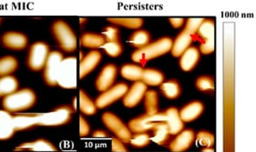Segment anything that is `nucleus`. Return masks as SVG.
<instances>
[{
  "label": "nucleus",
  "mask_w": 256,
  "mask_h": 152,
  "mask_svg": "<svg viewBox=\"0 0 256 152\" xmlns=\"http://www.w3.org/2000/svg\"><path fill=\"white\" fill-rule=\"evenodd\" d=\"M195 133L192 130H184L170 145V150L174 152H182L188 150L195 140Z\"/></svg>",
  "instance_id": "nucleus-15"
},
{
  "label": "nucleus",
  "mask_w": 256,
  "mask_h": 152,
  "mask_svg": "<svg viewBox=\"0 0 256 152\" xmlns=\"http://www.w3.org/2000/svg\"><path fill=\"white\" fill-rule=\"evenodd\" d=\"M72 111L69 107H61L50 113L38 114V126H59L69 122Z\"/></svg>",
  "instance_id": "nucleus-8"
},
{
  "label": "nucleus",
  "mask_w": 256,
  "mask_h": 152,
  "mask_svg": "<svg viewBox=\"0 0 256 152\" xmlns=\"http://www.w3.org/2000/svg\"><path fill=\"white\" fill-rule=\"evenodd\" d=\"M172 41L170 37H162L140 49H137L132 55V60L136 63H146L162 55L168 53L172 49Z\"/></svg>",
  "instance_id": "nucleus-2"
},
{
  "label": "nucleus",
  "mask_w": 256,
  "mask_h": 152,
  "mask_svg": "<svg viewBox=\"0 0 256 152\" xmlns=\"http://www.w3.org/2000/svg\"><path fill=\"white\" fill-rule=\"evenodd\" d=\"M102 54L98 50L88 52L78 64V78L83 79L88 73H92L101 62Z\"/></svg>",
  "instance_id": "nucleus-13"
},
{
  "label": "nucleus",
  "mask_w": 256,
  "mask_h": 152,
  "mask_svg": "<svg viewBox=\"0 0 256 152\" xmlns=\"http://www.w3.org/2000/svg\"><path fill=\"white\" fill-rule=\"evenodd\" d=\"M36 96L33 90L29 88L18 89L3 99L2 105L8 113H19L30 109L34 105Z\"/></svg>",
  "instance_id": "nucleus-1"
},
{
  "label": "nucleus",
  "mask_w": 256,
  "mask_h": 152,
  "mask_svg": "<svg viewBox=\"0 0 256 152\" xmlns=\"http://www.w3.org/2000/svg\"><path fill=\"white\" fill-rule=\"evenodd\" d=\"M50 53V47L46 43L36 42L30 46L27 56V65L32 71L36 72L43 70Z\"/></svg>",
  "instance_id": "nucleus-5"
},
{
  "label": "nucleus",
  "mask_w": 256,
  "mask_h": 152,
  "mask_svg": "<svg viewBox=\"0 0 256 152\" xmlns=\"http://www.w3.org/2000/svg\"><path fill=\"white\" fill-rule=\"evenodd\" d=\"M204 111V105L200 101H192L182 108L179 113L184 123H190L198 119Z\"/></svg>",
  "instance_id": "nucleus-19"
},
{
  "label": "nucleus",
  "mask_w": 256,
  "mask_h": 152,
  "mask_svg": "<svg viewBox=\"0 0 256 152\" xmlns=\"http://www.w3.org/2000/svg\"><path fill=\"white\" fill-rule=\"evenodd\" d=\"M92 138L94 139H106V138H108V134L102 130H97L94 133Z\"/></svg>",
  "instance_id": "nucleus-45"
},
{
  "label": "nucleus",
  "mask_w": 256,
  "mask_h": 152,
  "mask_svg": "<svg viewBox=\"0 0 256 152\" xmlns=\"http://www.w3.org/2000/svg\"><path fill=\"white\" fill-rule=\"evenodd\" d=\"M78 64L74 57L64 58L57 76V86L64 89H74L78 86Z\"/></svg>",
  "instance_id": "nucleus-3"
},
{
  "label": "nucleus",
  "mask_w": 256,
  "mask_h": 152,
  "mask_svg": "<svg viewBox=\"0 0 256 152\" xmlns=\"http://www.w3.org/2000/svg\"><path fill=\"white\" fill-rule=\"evenodd\" d=\"M164 79L165 76L160 71L155 69H146L144 70L141 81L148 86H160Z\"/></svg>",
  "instance_id": "nucleus-22"
},
{
  "label": "nucleus",
  "mask_w": 256,
  "mask_h": 152,
  "mask_svg": "<svg viewBox=\"0 0 256 152\" xmlns=\"http://www.w3.org/2000/svg\"><path fill=\"white\" fill-rule=\"evenodd\" d=\"M193 41V35L186 33L184 30L180 33L174 41H172V46L170 52L172 55L176 58H179L182 56V54L190 47Z\"/></svg>",
  "instance_id": "nucleus-20"
},
{
  "label": "nucleus",
  "mask_w": 256,
  "mask_h": 152,
  "mask_svg": "<svg viewBox=\"0 0 256 152\" xmlns=\"http://www.w3.org/2000/svg\"><path fill=\"white\" fill-rule=\"evenodd\" d=\"M150 137L146 133H140V134H135L130 139V145L134 146L135 148H144L148 145L150 142Z\"/></svg>",
  "instance_id": "nucleus-38"
},
{
  "label": "nucleus",
  "mask_w": 256,
  "mask_h": 152,
  "mask_svg": "<svg viewBox=\"0 0 256 152\" xmlns=\"http://www.w3.org/2000/svg\"><path fill=\"white\" fill-rule=\"evenodd\" d=\"M102 120L104 126L115 134L118 139L123 143H130L132 138V133L116 115L112 113H104L102 116Z\"/></svg>",
  "instance_id": "nucleus-7"
},
{
  "label": "nucleus",
  "mask_w": 256,
  "mask_h": 152,
  "mask_svg": "<svg viewBox=\"0 0 256 152\" xmlns=\"http://www.w3.org/2000/svg\"><path fill=\"white\" fill-rule=\"evenodd\" d=\"M195 139L196 140V144L202 146L203 148H210L214 144V135L206 131L198 133Z\"/></svg>",
  "instance_id": "nucleus-37"
},
{
  "label": "nucleus",
  "mask_w": 256,
  "mask_h": 152,
  "mask_svg": "<svg viewBox=\"0 0 256 152\" xmlns=\"http://www.w3.org/2000/svg\"><path fill=\"white\" fill-rule=\"evenodd\" d=\"M200 59V52L195 46H190L180 57V67L184 72L192 71Z\"/></svg>",
  "instance_id": "nucleus-16"
},
{
  "label": "nucleus",
  "mask_w": 256,
  "mask_h": 152,
  "mask_svg": "<svg viewBox=\"0 0 256 152\" xmlns=\"http://www.w3.org/2000/svg\"><path fill=\"white\" fill-rule=\"evenodd\" d=\"M52 33L59 46L66 52H73L78 47V39L71 27L64 20H56L52 24Z\"/></svg>",
  "instance_id": "nucleus-4"
},
{
  "label": "nucleus",
  "mask_w": 256,
  "mask_h": 152,
  "mask_svg": "<svg viewBox=\"0 0 256 152\" xmlns=\"http://www.w3.org/2000/svg\"><path fill=\"white\" fill-rule=\"evenodd\" d=\"M78 107L82 113L85 115H94L97 112V107L95 105V102H94L90 98H88L86 95V93L80 90V96H78Z\"/></svg>",
  "instance_id": "nucleus-30"
},
{
  "label": "nucleus",
  "mask_w": 256,
  "mask_h": 152,
  "mask_svg": "<svg viewBox=\"0 0 256 152\" xmlns=\"http://www.w3.org/2000/svg\"><path fill=\"white\" fill-rule=\"evenodd\" d=\"M15 131H22L38 126V114L36 115H17L14 116Z\"/></svg>",
  "instance_id": "nucleus-24"
},
{
  "label": "nucleus",
  "mask_w": 256,
  "mask_h": 152,
  "mask_svg": "<svg viewBox=\"0 0 256 152\" xmlns=\"http://www.w3.org/2000/svg\"><path fill=\"white\" fill-rule=\"evenodd\" d=\"M116 74H118V69L114 64L110 63L106 66L104 67L95 83L97 90H99L100 92H104L111 86H113L116 78Z\"/></svg>",
  "instance_id": "nucleus-12"
},
{
  "label": "nucleus",
  "mask_w": 256,
  "mask_h": 152,
  "mask_svg": "<svg viewBox=\"0 0 256 152\" xmlns=\"http://www.w3.org/2000/svg\"><path fill=\"white\" fill-rule=\"evenodd\" d=\"M14 116L5 110H0V140H7L14 136Z\"/></svg>",
  "instance_id": "nucleus-17"
},
{
  "label": "nucleus",
  "mask_w": 256,
  "mask_h": 152,
  "mask_svg": "<svg viewBox=\"0 0 256 152\" xmlns=\"http://www.w3.org/2000/svg\"><path fill=\"white\" fill-rule=\"evenodd\" d=\"M152 130H154V136L151 140L158 145H163L168 140L170 131L166 123H160L156 125Z\"/></svg>",
  "instance_id": "nucleus-33"
},
{
  "label": "nucleus",
  "mask_w": 256,
  "mask_h": 152,
  "mask_svg": "<svg viewBox=\"0 0 256 152\" xmlns=\"http://www.w3.org/2000/svg\"><path fill=\"white\" fill-rule=\"evenodd\" d=\"M90 132V126L88 122L84 119L82 116L80 117V136L81 138L87 137Z\"/></svg>",
  "instance_id": "nucleus-42"
},
{
  "label": "nucleus",
  "mask_w": 256,
  "mask_h": 152,
  "mask_svg": "<svg viewBox=\"0 0 256 152\" xmlns=\"http://www.w3.org/2000/svg\"><path fill=\"white\" fill-rule=\"evenodd\" d=\"M64 59V58L62 54L59 51H50V53L48 55L47 62L43 69L44 80L48 86H57V76H58L62 61Z\"/></svg>",
  "instance_id": "nucleus-10"
},
{
  "label": "nucleus",
  "mask_w": 256,
  "mask_h": 152,
  "mask_svg": "<svg viewBox=\"0 0 256 152\" xmlns=\"http://www.w3.org/2000/svg\"><path fill=\"white\" fill-rule=\"evenodd\" d=\"M166 115V125L168 126L170 135H178L184 130V122H182L179 111L172 107L168 109L165 113Z\"/></svg>",
  "instance_id": "nucleus-18"
},
{
  "label": "nucleus",
  "mask_w": 256,
  "mask_h": 152,
  "mask_svg": "<svg viewBox=\"0 0 256 152\" xmlns=\"http://www.w3.org/2000/svg\"><path fill=\"white\" fill-rule=\"evenodd\" d=\"M109 22L115 25L137 30L144 24V20L142 18H123V17H112L108 18Z\"/></svg>",
  "instance_id": "nucleus-27"
},
{
  "label": "nucleus",
  "mask_w": 256,
  "mask_h": 152,
  "mask_svg": "<svg viewBox=\"0 0 256 152\" xmlns=\"http://www.w3.org/2000/svg\"><path fill=\"white\" fill-rule=\"evenodd\" d=\"M196 86L200 91L208 92L214 89V81L210 76H200L196 81Z\"/></svg>",
  "instance_id": "nucleus-36"
},
{
  "label": "nucleus",
  "mask_w": 256,
  "mask_h": 152,
  "mask_svg": "<svg viewBox=\"0 0 256 152\" xmlns=\"http://www.w3.org/2000/svg\"><path fill=\"white\" fill-rule=\"evenodd\" d=\"M128 89V86L125 83H120L116 86H111L108 90L102 92L101 95L96 99L95 105L97 109H104L118 99H122Z\"/></svg>",
  "instance_id": "nucleus-9"
},
{
  "label": "nucleus",
  "mask_w": 256,
  "mask_h": 152,
  "mask_svg": "<svg viewBox=\"0 0 256 152\" xmlns=\"http://www.w3.org/2000/svg\"><path fill=\"white\" fill-rule=\"evenodd\" d=\"M144 108L146 114L153 115L158 113V96L155 90L146 91L144 95Z\"/></svg>",
  "instance_id": "nucleus-31"
},
{
  "label": "nucleus",
  "mask_w": 256,
  "mask_h": 152,
  "mask_svg": "<svg viewBox=\"0 0 256 152\" xmlns=\"http://www.w3.org/2000/svg\"><path fill=\"white\" fill-rule=\"evenodd\" d=\"M160 90L165 98L176 99L181 95V86L176 80H168L160 85Z\"/></svg>",
  "instance_id": "nucleus-26"
},
{
  "label": "nucleus",
  "mask_w": 256,
  "mask_h": 152,
  "mask_svg": "<svg viewBox=\"0 0 256 152\" xmlns=\"http://www.w3.org/2000/svg\"><path fill=\"white\" fill-rule=\"evenodd\" d=\"M0 23H1V19H0Z\"/></svg>",
  "instance_id": "nucleus-46"
},
{
  "label": "nucleus",
  "mask_w": 256,
  "mask_h": 152,
  "mask_svg": "<svg viewBox=\"0 0 256 152\" xmlns=\"http://www.w3.org/2000/svg\"><path fill=\"white\" fill-rule=\"evenodd\" d=\"M16 151H31L36 152H56V148L52 143L45 139H38L32 142H27L20 144L16 148Z\"/></svg>",
  "instance_id": "nucleus-21"
},
{
  "label": "nucleus",
  "mask_w": 256,
  "mask_h": 152,
  "mask_svg": "<svg viewBox=\"0 0 256 152\" xmlns=\"http://www.w3.org/2000/svg\"><path fill=\"white\" fill-rule=\"evenodd\" d=\"M112 145V152H127V149L123 144V142L120 139H113L111 140Z\"/></svg>",
  "instance_id": "nucleus-43"
},
{
  "label": "nucleus",
  "mask_w": 256,
  "mask_h": 152,
  "mask_svg": "<svg viewBox=\"0 0 256 152\" xmlns=\"http://www.w3.org/2000/svg\"><path fill=\"white\" fill-rule=\"evenodd\" d=\"M106 41L102 34L97 33H84L80 38V44L87 48H99L104 46Z\"/></svg>",
  "instance_id": "nucleus-28"
},
{
  "label": "nucleus",
  "mask_w": 256,
  "mask_h": 152,
  "mask_svg": "<svg viewBox=\"0 0 256 152\" xmlns=\"http://www.w3.org/2000/svg\"><path fill=\"white\" fill-rule=\"evenodd\" d=\"M18 68V60L12 56L0 58V77L12 75Z\"/></svg>",
  "instance_id": "nucleus-29"
},
{
  "label": "nucleus",
  "mask_w": 256,
  "mask_h": 152,
  "mask_svg": "<svg viewBox=\"0 0 256 152\" xmlns=\"http://www.w3.org/2000/svg\"><path fill=\"white\" fill-rule=\"evenodd\" d=\"M130 43L132 46L140 49L148 46L150 43V34L144 30H138L132 34Z\"/></svg>",
  "instance_id": "nucleus-32"
},
{
  "label": "nucleus",
  "mask_w": 256,
  "mask_h": 152,
  "mask_svg": "<svg viewBox=\"0 0 256 152\" xmlns=\"http://www.w3.org/2000/svg\"><path fill=\"white\" fill-rule=\"evenodd\" d=\"M204 20V18H189L188 20H186L184 31L191 35L196 34L198 28L202 25Z\"/></svg>",
  "instance_id": "nucleus-39"
},
{
  "label": "nucleus",
  "mask_w": 256,
  "mask_h": 152,
  "mask_svg": "<svg viewBox=\"0 0 256 152\" xmlns=\"http://www.w3.org/2000/svg\"><path fill=\"white\" fill-rule=\"evenodd\" d=\"M196 34L204 40L214 39V22L212 20H203Z\"/></svg>",
  "instance_id": "nucleus-34"
},
{
  "label": "nucleus",
  "mask_w": 256,
  "mask_h": 152,
  "mask_svg": "<svg viewBox=\"0 0 256 152\" xmlns=\"http://www.w3.org/2000/svg\"><path fill=\"white\" fill-rule=\"evenodd\" d=\"M160 123H166L165 113H156L153 115H142L138 118L130 120L128 123V129L132 133L140 134L152 130L154 126Z\"/></svg>",
  "instance_id": "nucleus-6"
},
{
  "label": "nucleus",
  "mask_w": 256,
  "mask_h": 152,
  "mask_svg": "<svg viewBox=\"0 0 256 152\" xmlns=\"http://www.w3.org/2000/svg\"><path fill=\"white\" fill-rule=\"evenodd\" d=\"M2 44L12 50H22L26 47L28 39L24 33L18 32H8L2 36Z\"/></svg>",
  "instance_id": "nucleus-14"
},
{
  "label": "nucleus",
  "mask_w": 256,
  "mask_h": 152,
  "mask_svg": "<svg viewBox=\"0 0 256 152\" xmlns=\"http://www.w3.org/2000/svg\"><path fill=\"white\" fill-rule=\"evenodd\" d=\"M19 82L12 75L0 77V98H6L18 90Z\"/></svg>",
  "instance_id": "nucleus-23"
},
{
  "label": "nucleus",
  "mask_w": 256,
  "mask_h": 152,
  "mask_svg": "<svg viewBox=\"0 0 256 152\" xmlns=\"http://www.w3.org/2000/svg\"><path fill=\"white\" fill-rule=\"evenodd\" d=\"M200 52L209 55L214 51V39L204 40L200 46Z\"/></svg>",
  "instance_id": "nucleus-41"
},
{
  "label": "nucleus",
  "mask_w": 256,
  "mask_h": 152,
  "mask_svg": "<svg viewBox=\"0 0 256 152\" xmlns=\"http://www.w3.org/2000/svg\"><path fill=\"white\" fill-rule=\"evenodd\" d=\"M106 42L118 41V29L114 26H108L104 30L102 34Z\"/></svg>",
  "instance_id": "nucleus-40"
},
{
  "label": "nucleus",
  "mask_w": 256,
  "mask_h": 152,
  "mask_svg": "<svg viewBox=\"0 0 256 152\" xmlns=\"http://www.w3.org/2000/svg\"><path fill=\"white\" fill-rule=\"evenodd\" d=\"M144 70L141 66L136 64H125L120 69V73L123 78L132 82L141 81Z\"/></svg>",
  "instance_id": "nucleus-25"
},
{
  "label": "nucleus",
  "mask_w": 256,
  "mask_h": 152,
  "mask_svg": "<svg viewBox=\"0 0 256 152\" xmlns=\"http://www.w3.org/2000/svg\"><path fill=\"white\" fill-rule=\"evenodd\" d=\"M148 91V86L144 85L142 81L135 82L130 88L123 97V104L127 108H134L137 106L144 98V95Z\"/></svg>",
  "instance_id": "nucleus-11"
},
{
  "label": "nucleus",
  "mask_w": 256,
  "mask_h": 152,
  "mask_svg": "<svg viewBox=\"0 0 256 152\" xmlns=\"http://www.w3.org/2000/svg\"><path fill=\"white\" fill-rule=\"evenodd\" d=\"M102 48L106 51L109 57L111 58H116L120 56L123 51V46L120 41H111V42H106Z\"/></svg>",
  "instance_id": "nucleus-35"
},
{
  "label": "nucleus",
  "mask_w": 256,
  "mask_h": 152,
  "mask_svg": "<svg viewBox=\"0 0 256 152\" xmlns=\"http://www.w3.org/2000/svg\"><path fill=\"white\" fill-rule=\"evenodd\" d=\"M168 21L172 24V26L177 29V28H180L184 25V18H170Z\"/></svg>",
  "instance_id": "nucleus-44"
}]
</instances>
